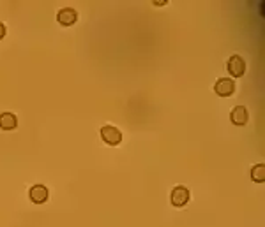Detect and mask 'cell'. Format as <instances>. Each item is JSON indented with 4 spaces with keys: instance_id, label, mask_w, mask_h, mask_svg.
I'll return each mask as SVG.
<instances>
[{
    "instance_id": "cell-5",
    "label": "cell",
    "mask_w": 265,
    "mask_h": 227,
    "mask_svg": "<svg viewBox=\"0 0 265 227\" xmlns=\"http://www.w3.org/2000/svg\"><path fill=\"white\" fill-rule=\"evenodd\" d=\"M57 20H59V23L64 25V27H71V25H75L76 20H78V12L73 7H64V9H60L59 14H57Z\"/></svg>"
},
{
    "instance_id": "cell-6",
    "label": "cell",
    "mask_w": 265,
    "mask_h": 227,
    "mask_svg": "<svg viewBox=\"0 0 265 227\" xmlns=\"http://www.w3.org/2000/svg\"><path fill=\"white\" fill-rule=\"evenodd\" d=\"M28 196H30V201L36 204H43L48 201V188L44 185H34L28 190Z\"/></svg>"
},
{
    "instance_id": "cell-3",
    "label": "cell",
    "mask_w": 265,
    "mask_h": 227,
    "mask_svg": "<svg viewBox=\"0 0 265 227\" xmlns=\"http://www.w3.org/2000/svg\"><path fill=\"white\" fill-rule=\"evenodd\" d=\"M228 72L234 78H241V76H244L246 72V62L242 57L239 55H234L232 58L228 60Z\"/></svg>"
},
{
    "instance_id": "cell-8",
    "label": "cell",
    "mask_w": 265,
    "mask_h": 227,
    "mask_svg": "<svg viewBox=\"0 0 265 227\" xmlns=\"http://www.w3.org/2000/svg\"><path fill=\"white\" fill-rule=\"evenodd\" d=\"M16 125H18V120H16V114L9 113V111H5V113L0 114V129H4V130H12V129H16Z\"/></svg>"
},
{
    "instance_id": "cell-7",
    "label": "cell",
    "mask_w": 265,
    "mask_h": 227,
    "mask_svg": "<svg viewBox=\"0 0 265 227\" xmlns=\"http://www.w3.org/2000/svg\"><path fill=\"white\" fill-rule=\"evenodd\" d=\"M230 118H232V123L237 127H242L248 123V118H250V114H248V110H246L244 106H237L234 108V111H232V114H230Z\"/></svg>"
},
{
    "instance_id": "cell-2",
    "label": "cell",
    "mask_w": 265,
    "mask_h": 227,
    "mask_svg": "<svg viewBox=\"0 0 265 227\" xmlns=\"http://www.w3.org/2000/svg\"><path fill=\"white\" fill-rule=\"evenodd\" d=\"M214 92H216L219 97H230V95L235 92L234 79H230V78L218 79V81H216V85H214Z\"/></svg>"
},
{
    "instance_id": "cell-9",
    "label": "cell",
    "mask_w": 265,
    "mask_h": 227,
    "mask_svg": "<svg viewBox=\"0 0 265 227\" xmlns=\"http://www.w3.org/2000/svg\"><path fill=\"white\" fill-rule=\"evenodd\" d=\"M251 180L257 183H264L265 181V164H257L251 168Z\"/></svg>"
},
{
    "instance_id": "cell-4",
    "label": "cell",
    "mask_w": 265,
    "mask_h": 227,
    "mask_svg": "<svg viewBox=\"0 0 265 227\" xmlns=\"http://www.w3.org/2000/svg\"><path fill=\"white\" fill-rule=\"evenodd\" d=\"M187 201H189V190H187L186 187L178 185V187H175L174 190H172V204H174V206H177V208L186 206Z\"/></svg>"
},
{
    "instance_id": "cell-11",
    "label": "cell",
    "mask_w": 265,
    "mask_h": 227,
    "mask_svg": "<svg viewBox=\"0 0 265 227\" xmlns=\"http://www.w3.org/2000/svg\"><path fill=\"white\" fill-rule=\"evenodd\" d=\"M167 4V0H158V2H154V5H165Z\"/></svg>"
},
{
    "instance_id": "cell-1",
    "label": "cell",
    "mask_w": 265,
    "mask_h": 227,
    "mask_svg": "<svg viewBox=\"0 0 265 227\" xmlns=\"http://www.w3.org/2000/svg\"><path fill=\"white\" fill-rule=\"evenodd\" d=\"M101 137H103V141L106 143V145L117 146L122 141V132L113 125H104L103 129H101Z\"/></svg>"
},
{
    "instance_id": "cell-10",
    "label": "cell",
    "mask_w": 265,
    "mask_h": 227,
    "mask_svg": "<svg viewBox=\"0 0 265 227\" xmlns=\"http://www.w3.org/2000/svg\"><path fill=\"white\" fill-rule=\"evenodd\" d=\"M4 36H5V25L0 21V39H4Z\"/></svg>"
}]
</instances>
